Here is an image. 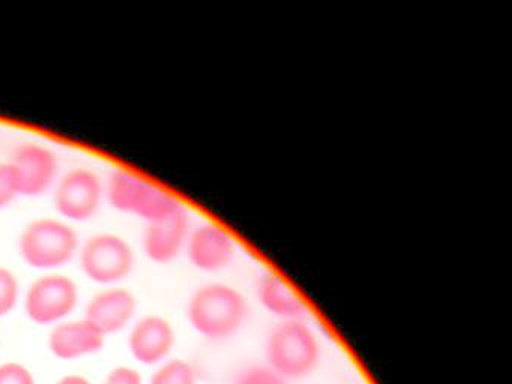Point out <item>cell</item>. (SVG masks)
<instances>
[{
	"mask_svg": "<svg viewBox=\"0 0 512 384\" xmlns=\"http://www.w3.org/2000/svg\"><path fill=\"white\" fill-rule=\"evenodd\" d=\"M151 384H196V372L184 360H170L155 372Z\"/></svg>",
	"mask_w": 512,
	"mask_h": 384,
	"instance_id": "cell-15",
	"label": "cell"
},
{
	"mask_svg": "<svg viewBox=\"0 0 512 384\" xmlns=\"http://www.w3.org/2000/svg\"><path fill=\"white\" fill-rule=\"evenodd\" d=\"M80 267L91 281L110 285L133 272L136 255L124 237L113 233L94 234L79 249Z\"/></svg>",
	"mask_w": 512,
	"mask_h": 384,
	"instance_id": "cell-5",
	"label": "cell"
},
{
	"mask_svg": "<svg viewBox=\"0 0 512 384\" xmlns=\"http://www.w3.org/2000/svg\"><path fill=\"white\" fill-rule=\"evenodd\" d=\"M269 369L283 378H302L311 374L320 360L316 333L301 320L281 321L266 341Z\"/></svg>",
	"mask_w": 512,
	"mask_h": 384,
	"instance_id": "cell-4",
	"label": "cell"
},
{
	"mask_svg": "<svg viewBox=\"0 0 512 384\" xmlns=\"http://www.w3.org/2000/svg\"><path fill=\"white\" fill-rule=\"evenodd\" d=\"M104 384H143L142 375L136 369L119 366L107 375Z\"/></svg>",
	"mask_w": 512,
	"mask_h": 384,
	"instance_id": "cell-20",
	"label": "cell"
},
{
	"mask_svg": "<svg viewBox=\"0 0 512 384\" xmlns=\"http://www.w3.org/2000/svg\"><path fill=\"white\" fill-rule=\"evenodd\" d=\"M106 336L88 320L58 324L50 333V351L62 360L79 359L103 350Z\"/></svg>",
	"mask_w": 512,
	"mask_h": 384,
	"instance_id": "cell-13",
	"label": "cell"
},
{
	"mask_svg": "<svg viewBox=\"0 0 512 384\" xmlns=\"http://www.w3.org/2000/svg\"><path fill=\"white\" fill-rule=\"evenodd\" d=\"M106 195L116 210L139 216L148 224L185 209L178 195L124 168L113 171L107 182Z\"/></svg>",
	"mask_w": 512,
	"mask_h": 384,
	"instance_id": "cell-2",
	"label": "cell"
},
{
	"mask_svg": "<svg viewBox=\"0 0 512 384\" xmlns=\"http://www.w3.org/2000/svg\"><path fill=\"white\" fill-rule=\"evenodd\" d=\"M256 296L260 305L283 321L299 320L304 315L305 303L298 291L275 272L260 276L257 281Z\"/></svg>",
	"mask_w": 512,
	"mask_h": 384,
	"instance_id": "cell-14",
	"label": "cell"
},
{
	"mask_svg": "<svg viewBox=\"0 0 512 384\" xmlns=\"http://www.w3.org/2000/svg\"><path fill=\"white\" fill-rule=\"evenodd\" d=\"M137 311V299L127 288H107L95 294L86 308L85 320L104 336L125 329Z\"/></svg>",
	"mask_w": 512,
	"mask_h": 384,
	"instance_id": "cell-11",
	"label": "cell"
},
{
	"mask_svg": "<svg viewBox=\"0 0 512 384\" xmlns=\"http://www.w3.org/2000/svg\"><path fill=\"white\" fill-rule=\"evenodd\" d=\"M77 305L79 287L70 276L59 273L41 276L26 293V314L40 326L61 323Z\"/></svg>",
	"mask_w": 512,
	"mask_h": 384,
	"instance_id": "cell-7",
	"label": "cell"
},
{
	"mask_svg": "<svg viewBox=\"0 0 512 384\" xmlns=\"http://www.w3.org/2000/svg\"><path fill=\"white\" fill-rule=\"evenodd\" d=\"M8 162L16 170L20 194L26 197H41L55 188L58 182V156L44 144H20Z\"/></svg>",
	"mask_w": 512,
	"mask_h": 384,
	"instance_id": "cell-9",
	"label": "cell"
},
{
	"mask_svg": "<svg viewBox=\"0 0 512 384\" xmlns=\"http://www.w3.org/2000/svg\"><path fill=\"white\" fill-rule=\"evenodd\" d=\"M190 231V216L185 209L160 221L149 222L143 234L146 257L157 264L172 263L185 252Z\"/></svg>",
	"mask_w": 512,
	"mask_h": 384,
	"instance_id": "cell-10",
	"label": "cell"
},
{
	"mask_svg": "<svg viewBox=\"0 0 512 384\" xmlns=\"http://www.w3.org/2000/svg\"><path fill=\"white\" fill-rule=\"evenodd\" d=\"M79 249V234L64 219H34L20 234V255L34 269L55 270L67 266L79 254Z\"/></svg>",
	"mask_w": 512,
	"mask_h": 384,
	"instance_id": "cell-3",
	"label": "cell"
},
{
	"mask_svg": "<svg viewBox=\"0 0 512 384\" xmlns=\"http://www.w3.org/2000/svg\"><path fill=\"white\" fill-rule=\"evenodd\" d=\"M236 249L238 243L229 228L218 222L206 221L191 227L185 254L196 269L218 272L232 264Z\"/></svg>",
	"mask_w": 512,
	"mask_h": 384,
	"instance_id": "cell-8",
	"label": "cell"
},
{
	"mask_svg": "<svg viewBox=\"0 0 512 384\" xmlns=\"http://www.w3.org/2000/svg\"><path fill=\"white\" fill-rule=\"evenodd\" d=\"M176 335L170 321L160 315H148L131 330L130 350L143 365H157L175 347Z\"/></svg>",
	"mask_w": 512,
	"mask_h": 384,
	"instance_id": "cell-12",
	"label": "cell"
},
{
	"mask_svg": "<svg viewBox=\"0 0 512 384\" xmlns=\"http://www.w3.org/2000/svg\"><path fill=\"white\" fill-rule=\"evenodd\" d=\"M236 384H287L280 375L266 366H253L242 372Z\"/></svg>",
	"mask_w": 512,
	"mask_h": 384,
	"instance_id": "cell-18",
	"label": "cell"
},
{
	"mask_svg": "<svg viewBox=\"0 0 512 384\" xmlns=\"http://www.w3.org/2000/svg\"><path fill=\"white\" fill-rule=\"evenodd\" d=\"M191 327L203 338L221 341L235 335L248 317L244 294L224 282L202 285L187 306Z\"/></svg>",
	"mask_w": 512,
	"mask_h": 384,
	"instance_id": "cell-1",
	"label": "cell"
},
{
	"mask_svg": "<svg viewBox=\"0 0 512 384\" xmlns=\"http://www.w3.org/2000/svg\"><path fill=\"white\" fill-rule=\"evenodd\" d=\"M58 384H92L88 378L80 377V375H68V377L59 380Z\"/></svg>",
	"mask_w": 512,
	"mask_h": 384,
	"instance_id": "cell-21",
	"label": "cell"
},
{
	"mask_svg": "<svg viewBox=\"0 0 512 384\" xmlns=\"http://www.w3.org/2000/svg\"><path fill=\"white\" fill-rule=\"evenodd\" d=\"M0 384H35L34 375L20 363L0 365Z\"/></svg>",
	"mask_w": 512,
	"mask_h": 384,
	"instance_id": "cell-19",
	"label": "cell"
},
{
	"mask_svg": "<svg viewBox=\"0 0 512 384\" xmlns=\"http://www.w3.org/2000/svg\"><path fill=\"white\" fill-rule=\"evenodd\" d=\"M19 179L10 162H0V210L20 197Z\"/></svg>",
	"mask_w": 512,
	"mask_h": 384,
	"instance_id": "cell-17",
	"label": "cell"
},
{
	"mask_svg": "<svg viewBox=\"0 0 512 384\" xmlns=\"http://www.w3.org/2000/svg\"><path fill=\"white\" fill-rule=\"evenodd\" d=\"M104 195L106 188L101 177L85 167L67 171L53 188V201L64 221L85 222L94 218Z\"/></svg>",
	"mask_w": 512,
	"mask_h": 384,
	"instance_id": "cell-6",
	"label": "cell"
},
{
	"mask_svg": "<svg viewBox=\"0 0 512 384\" xmlns=\"http://www.w3.org/2000/svg\"><path fill=\"white\" fill-rule=\"evenodd\" d=\"M20 284L7 267L0 266V317L11 314L19 302Z\"/></svg>",
	"mask_w": 512,
	"mask_h": 384,
	"instance_id": "cell-16",
	"label": "cell"
}]
</instances>
